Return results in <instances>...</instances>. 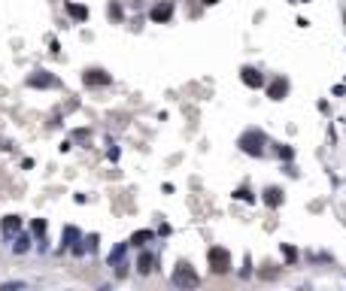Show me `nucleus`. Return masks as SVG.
I'll list each match as a JSON object with an SVG mask.
<instances>
[{
  "label": "nucleus",
  "mask_w": 346,
  "mask_h": 291,
  "mask_svg": "<svg viewBox=\"0 0 346 291\" xmlns=\"http://www.w3.org/2000/svg\"><path fill=\"white\" fill-rule=\"evenodd\" d=\"M207 261H210V270L216 273V276H225V273L231 270V255H228V249H222V246L210 249Z\"/></svg>",
  "instance_id": "nucleus-1"
},
{
  "label": "nucleus",
  "mask_w": 346,
  "mask_h": 291,
  "mask_svg": "<svg viewBox=\"0 0 346 291\" xmlns=\"http://www.w3.org/2000/svg\"><path fill=\"white\" fill-rule=\"evenodd\" d=\"M173 285H176V288H197L200 279H197V273H194L189 264H179V267L173 270Z\"/></svg>",
  "instance_id": "nucleus-2"
},
{
  "label": "nucleus",
  "mask_w": 346,
  "mask_h": 291,
  "mask_svg": "<svg viewBox=\"0 0 346 291\" xmlns=\"http://www.w3.org/2000/svg\"><path fill=\"white\" fill-rule=\"evenodd\" d=\"M82 79H85V85L97 88V85H109V73H106V70H88Z\"/></svg>",
  "instance_id": "nucleus-3"
},
{
  "label": "nucleus",
  "mask_w": 346,
  "mask_h": 291,
  "mask_svg": "<svg viewBox=\"0 0 346 291\" xmlns=\"http://www.w3.org/2000/svg\"><path fill=\"white\" fill-rule=\"evenodd\" d=\"M173 15V0H167V3H158L152 9V22H167V18Z\"/></svg>",
  "instance_id": "nucleus-4"
},
{
  "label": "nucleus",
  "mask_w": 346,
  "mask_h": 291,
  "mask_svg": "<svg viewBox=\"0 0 346 291\" xmlns=\"http://www.w3.org/2000/svg\"><path fill=\"white\" fill-rule=\"evenodd\" d=\"M240 79H243L249 88H261V82H264V79H261V73H258V70H252V67H243Z\"/></svg>",
  "instance_id": "nucleus-5"
},
{
  "label": "nucleus",
  "mask_w": 346,
  "mask_h": 291,
  "mask_svg": "<svg viewBox=\"0 0 346 291\" xmlns=\"http://www.w3.org/2000/svg\"><path fill=\"white\" fill-rule=\"evenodd\" d=\"M240 146H243L246 152H252V155H261V149H258V146H261V134H246L240 140Z\"/></svg>",
  "instance_id": "nucleus-6"
},
{
  "label": "nucleus",
  "mask_w": 346,
  "mask_h": 291,
  "mask_svg": "<svg viewBox=\"0 0 346 291\" xmlns=\"http://www.w3.org/2000/svg\"><path fill=\"white\" fill-rule=\"evenodd\" d=\"M28 85H33V88H55L58 82H55L49 73H33V76L28 79Z\"/></svg>",
  "instance_id": "nucleus-7"
},
{
  "label": "nucleus",
  "mask_w": 346,
  "mask_h": 291,
  "mask_svg": "<svg viewBox=\"0 0 346 291\" xmlns=\"http://www.w3.org/2000/svg\"><path fill=\"white\" fill-rule=\"evenodd\" d=\"M285 91H288V82H285V79H277V82H270L267 94H270V100H283Z\"/></svg>",
  "instance_id": "nucleus-8"
},
{
  "label": "nucleus",
  "mask_w": 346,
  "mask_h": 291,
  "mask_svg": "<svg viewBox=\"0 0 346 291\" xmlns=\"http://www.w3.org/2000/svg\"><path fill=\"white\" fill-rule=\"evenodd\" d=\"M264 204L267 206H280L283 204V191L280 188H264Z\"/></svg>",
  "instance_id": "nucleus-9"
},
{
  "label": "nucleus",
  "mask_w": 346,
  "mask_h": 291,
  "mask_svg": "<svg viewBox=\"0 0 346 291\" xmlns=\"http://www.w3.org/2000/svg\"><path fill=\"white\" fill-rule=\"evenodd\" d=\"M137 270H140V273H152V270H155V258H152L149 252H143V255H140V261H137Z\"/></svg>",
  "instance_id": "nucleus-10"
},
{
  "label": "nucleus",
  "mask_w": 346,
  "mask_h": 291,
  "mask_svg": "<svg viewBox=\"0 0 346 291\" xmlns=\"http://www.w3.org/2000/svg\"><path fill=\"white\" fill-rule=\"evenodd\" d=\"M18 228H22V218L18 215H6L3 218V233H15Z\"/></svg>",
  "instance_id": "nucleus-11"
},
{
  "label": "nucleus",
  "mask_w": 346,
  "mask_h": 291,
  "mask_svg": "<svg viewBox=\"0 0 346 291\" xmlns=\"http://www.w3.org/2000/svg\"><path fill=\"white\" fill-rule=\"evenodd\" d=\"M127 243H134V246H143V243H152V231H137Z\"/></svg>",
  "instance_id": "nucleus-12"
},
{
  "label": "nucleus",
  "mask_w": 346,
  "mask_h": 291,
  "mask_svg": "<svg viewBox=\"0 0 346 291\" xmlns=\"http://www.w3.org/2000/svg\"><path fill=\"white\" fill-rule=\"evenodd\" d=\"M258 276H261V279H277V276H280V267L267 261V264L261 267V273H258Z\"/></svg>",
  "instance_id": "nucleus-13"
},
{
  "label": "nucleus",
  "mask_w": 346,
  "mask_h": 291,
  "mask_svg": "<svg viewBox=\"0 0 346 291\" xmlns=\"http://www.w3.org/2000/svg\"><path fill=\"white\" fill-rule=\"evenodd\" d=\"M125 249H127V243H119V246L113 249V255H109V264H119L122 255H125Z\"/></svg>",
  "instance_id": "nucleus-14"
},
{
  "label": "nucleus",
  "mask_w": 346,
  "mask_h": 291,
  "mask_svg": "<svg viewBox=\"0 0 346 291\" xmlns=\"http://www.w3.org/2000/svg\"><path fill=\"white\" fill-rule=\"evenodd\" d=\"M67 12H70L73 18H79V22H82V18L88 15V9H85V6H76V3H70V6H67Z\"/></svg>",
  "instance_id": "nucleus-15"
},
{
  "label": "nucleus",
  "mask_w": 346,
  "mask_h": 291,
  "mask_svg": "<svg viewBox=\"0 0 346 291\" xmlns=\"http://www.w3.org/2000/svg\"><path fill=\"white\" fill-rule=\"evenodd\" d=\"M234 197H237V200H246V204H249V200H252V191H249V188H237Z\"/></svg>",
  "instance_id": "nucleus-16"
},
{
  "label": "nucleus",
  "mask_w": 346,
  "mask_h": 291,
  "mask_svg": "<svg viewBox=\"0 0 346 291\" xmlns=\"http://www.w3.org/2000/svg\"><path fill=\"white\" fill-rule=\"evenodd\" d=\"M283 255H285V261H298V252L291 246H283Z\"/></svg>",
  "instance_id": "nucleus-17"
},
{
  "label": "nucleus",
  "mask_w": 346,
  "mask_h": 291,
  "mask_svg": "<svg viewBox=\"0 0 346 291\" xmlns=\"http://www.w3.org/2000/svg\"><path fill=\"white\" fill-rule=\"evenodd\" d=\"M31 246V240H28V236H18V243H15V252H25Z\"/></svg>",
  "instance_id": "nucleus-18"
},
{
  "label": "nucleus",
  "mask_w": 346,
  "mask_h": 291,
  "mask_svg": "<svg viewBox=\"0 0 346 291\" xmlns=\"http://www.w3.org/2000/svg\"><path fill=\"white\" fill-rule=\"evenodd\" d=\"M33 231H36V233L46 231V222H43V218H33Z\"/></svg>",
  "instance_id": "nucleus-19"
},
{
  "label": "nucleus",
  "mask_w": 346,
  "mask_h": 291,
  "mask_svg": "<svg viewBox=\"0 0 346 291\" xmlns=\"http://www.w3.org/2000/svg\"><path fill=\"white\" fill-rule=\"evenodd\" d=\"M277 152H280V158H291V149H288V146H280Z\"/></svg>",
  "instance_id": "nucleus-20"
},
{
  "label": "nucleus",
  "mask_w": 346,
  "mask_h": 291,
  "mask_svg": "<svg viewBox=\"0 0 346 291\" xmlns=\"http://www.w3.org/2000/svg\"><path fill=\"white\" fill-rule=\"evenodd\" d=\"M204 3H207V6H213V3H219V0H204Z\"/></svg>",
  "instance_id": "nucleus-21"
},
{
  "label": "nucleus",
  "mask_w": 346,
  "mask_h": 291,
  "mask_svg": "<svg viewBox=\"0 0 346 291\" xmlns=\"http://www.w3.org/2000/svg\"><path fill=\"white\" fill-rule=\"evenodd\" d=\"M301 3H307V0H301Z\"/></svg>",
  "instance_id": "nucleus-22"
}]
</instances>
